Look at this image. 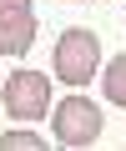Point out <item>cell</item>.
I'll list each match as a JSON object with an SVG mask.
<instances>
[{"label": "cell", "instance_id": "277c9868", "mask_svg": "<svg viewBox=\"0 0 126 151\" xmlns=\"http://www.w3.org/2000/svg\"><path fill=\"white\" fill-rule=\"evenodd\" d=\"M35 40V10L30 0H0V55H20Z\"/></svg>", "mask_w": 126, "mask_h": 151}, {"label": "cell", "instance_id": "3957f363", "mask_svg": "<svg viewBox=\"0 0 126 151\" xmlns=\"http://www.w3.org/2000/svg\"><path fill=\"white\" fill-rule=\"evenodd\" d=\"M5 111L15 121H40L50 111V81L40 70H15L5 81Z\"/></svg>", "mask_w": 126, "mask_h": 151}, {"label": "cell", "instance_id": "6da1fadb", "mask_svg": "<svg viewBox=\"0 0 126 151\" xmlns=\"http://www.w3.org/2000/svg\"><path fill=\"white\" fill-rule=\"evenodd\" d=\"M96 65H101V40L91 35V30H60V40H55V76L66 86H86L91 76H96Z\"/></svg>", "mask_w": 126, "mask_h": 151}, {"label": "cell", "instance_id": "8992f818", "mask_svg": "<svg viewBox=\"0 0 126 151\" xmlns=\"http://www.w3.org/2000/svg\"><path fill=\"white\" fill-rule=\"evenodd\" d=\"M20 146H25V151H40L45 141H40L35 131H5V136H0V151H20Z\"/></svg>", "mask_w": 126, "mask_h": 151}, {"label": "cell", "instance_id": "5b68a950", "mask_svg": "<svg viewBox=\"0 0 126 151\" xmlns=\"http://www.w3.org/2000/svg\"><path fill=\"white\" fill-rule=\"evenodd\" d=\"M106 101L126 111V55H111L106 60Z\"/></svg>", "mask_w": 126, "mask_h": 151}, {"label": "cell", "instance_id": "52a82bcc", "mask_svg": "<svg viewBox=\"0 0 126 151\" xmlns=\"http://www.w3.org/2000/svg\"><path fill=\"white\" fill-rule=\"evenodd\" d=\"M76 5H96V0H76Z\"/></svg>", "mask_w": 126, "mask_h": 151}, {"label": "cell", "instance_id": "7a4b0ae2", "mask_svg": "<svg viewBox=\"0 0 126 151\" xmlns=\"http://www.w3.org/2000/svg\"><path fill=\"white\" fill-rule=\"evenodd\" d=\"M101 136V106L86 96H66L55 106V146H91Z\"/></svg>", "mask_w": 126, "mask_h": 151}]
</instances>
